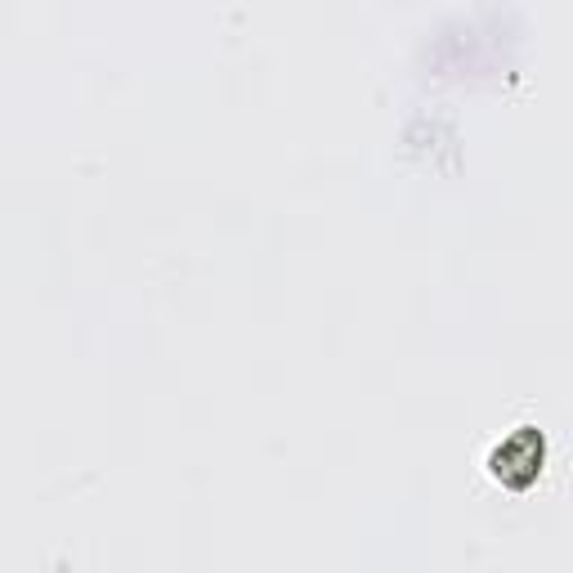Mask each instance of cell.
<instances>
[{"mask_svg": "<svg viewBox=\"0 0 573 573\" xmlns=\"http://www.w3.org/2000/svg\"><path fill=\"white\" fill-rule=\"evenodd\" d=\"M538 461H542V444H538L534 430H524V435H515L511 444L498 448V475L502 480H511L515 470H534Z\"/></svg>", "mask_w": 573, "mask_h": 573, "instance_id": "cell-1", "label": "cell"}]
</instances>
